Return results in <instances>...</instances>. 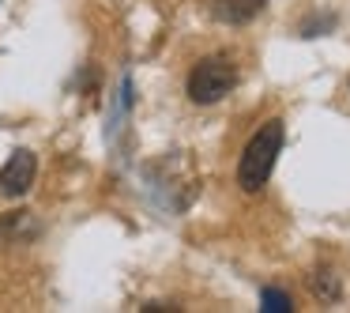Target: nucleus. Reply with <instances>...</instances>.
I'll return each mask as SVG.
<instances>
[{
    "label": "nucleus",
    "mask_w": 350,
    "mask_h": 313,
    "mask_svg": "<svg viewBox=\"0 0 350 313\" xmlns=\"http://www.w3.org/2000/svg\"><path fill=\"white\" fill-rule=\"evenodd\" d=\"M282 136H286L282 117H271V121H264L252 132V140L241 151V166H237V185H241L245 192H260L267 185V177H271V170H275V159H279V151H282Z\"/></svg>",
    "instance_id": "nucleus-1"
},
{
    "label": "nucleus",
    "mask_w": 350,
    "mask_h": 313,
    "mask_svg": "<svg viewBox=\"0 0 350 313\" xmlns=\"http://www.w3.org/2000/svg\"><path fill=\"white\" fill-rule=\"evenodd\" d=\"M237 87V68L230 57H204L189 72V99L196 106H215Z\"/></svg>",
    "instance_id": "nucleus-2"
},
{
    "label": "nucleus",
    "mask_w": 350,
    "mask_h": 313,
    "mask_svg": "<svg viewBox=\"0 0 350 313\" xmlns=\"http://www.w3.org/2000/svg\"><path fill=\"white\" fill-rule=\"evenodd\" d=\"M34 174H38V159L31 151H16L0 170V192L4 197H23L34 185Z\"/></svg>",
    "instance_id": "nucleus-3"
},
{
    "label": "nucleus",
    "mask_w": 350,
    "mask_h": 313,
    "mask_svg": "<svg viewBox=\"0 0 350 313\" xmlns=\"http://www.w3.org/2000/svg\"><path fill=\"white\" fill-rule=\"evenodd\" d=\"M267 8V0H215V19L230 27H245Z\"/></svg>",
    "instance_id": "nucleus-4"
},
{
    "label": "nucleus",
    "mask_w": 350,
    "mask_h": 313,
    "mask_svg": "<svg viewBox=\"0 0 350 313\" xmlns=\"http://www.w3.org/2000/svg\"><path fill=\"white\" fill-rule=\"evenodd\" d=\"M260 302H264L267 313H290V310H294L290 295H282V290H275V287H267L264 295H260Z\"/></svg>",
    "instance_id": "nucleus-5"
},
{
    "label": "nucleus",
    "mask_w": 350,
    "mask_h": 313,
    "mask_svg": "<svg viewBox=\"0 0 350 313\" xmlns=\"http://www.w3.org/2000/svg\"><path fill=\"white\" fill-rule=\"evenodd\" d=\"M312 290H317V295H324V298H332V302L339 298V283H335L327 272L320 275V279H312Z\"/></svg>",
    "instance_id": "nucleus-6"
}]
</instances>
